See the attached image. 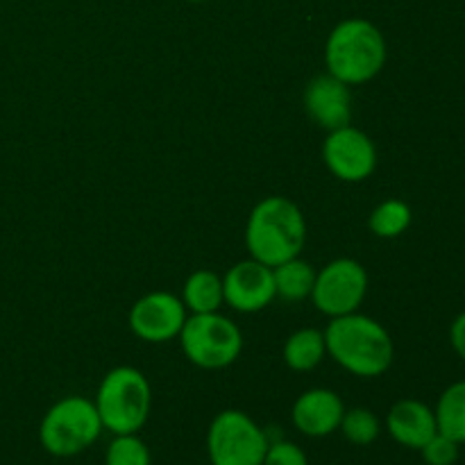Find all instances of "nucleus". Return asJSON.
<instances>
[{"label":"nucleus","mask_w":465,"mask_h":465,"mask_svg":"<svg viewBox=\"0 0 465 465\" xmlns=\"http://www.w3.org/2000/svg\"><path fill=\"white\" fill-rule=\"evenodd\" d=\"M268 445L266 431L239 409L218 413L207 431L212 465H262Z\"/></svg>","instance_id":"7"},{"label":"nucleus","mask_w":465,"mask_h":465,"mask_svg":"<svg viewBox=\"0 0 465 465\" xmlns=\"http://www.w3.org/2000/svg\"><path fill=\"white\" fill-rule=\"evenodd\" d=\"M103 434L98 409L82 395H68L45 411L39 425V443L57 459H71L89 450Z\"/></svg>","instance_id":"5"},{"label":"nucleus","mask_w":465,"mask_h":465,"mask_svg":"<svg viewBox=\"0 0 465 465\" xmlns=\"http://www.w3.org/2000/svg\"><path fill=\"white\" fill-rule=\"evenodd\" d=\"M304 109L316 125L325 130H339L350 125L352 118V95L345 82L334 75H318L304 89Z\"/></svg>","instance_id":"12"},{"label":"nucleus","mask_w":465,"mask_h":465,"mask_svg":"<svg viewBox=\"0 0 465 465\" xmlns=\"http://www.w3.org/2000/svg\"><path fill=\"white\" fill-rule=\"evenodd\" d=\"M182 302L193 313H212L225 302L223 298V280L212 271L191 272L182 289Z\"/></svg>","instance_id":"16"},{"label":"nucleus","mask_w":465,"mask_h":465,"mask_svg":"<svg viewBox=\"0 0 465 465\" xmlns=\"http://www.w3.org/2000/svg\"><path fill=\"white\" fill-rule=\"evenodd\" d=\"M272 277H275L277 298L286 300V302H300V300L312 295L316 271H313L312 263L295 257L272 268Z\"/></svg>","instance_id":"17"},{"label":"nucleus","mask_w":465,"mask_h":465,"mask_svg":"<svg viewBox=\"0 0 465 465\" xmlns=\"http://www.w3.org/2000/svg\"><path fill=\"white\" fill-rule=\"evenodd\" d=\"M322 159L331 175L341 182H363L375 173L377 148L366 132L345 125L327 134Z\"/></svg>","instance_id":"9"},{"label":"nucleus","mask_w":465,"mask_h":465,"mask_svg":"<svg viewBox=\"0 0 465 465\" xmlns=\"http://www.w3.org/2000/svg\"><path fill=\"white\" fill-rule=\"evenodd\" d=\"M325 64L327 73L348 86L366 84L386 64L384 35L366 18H345L327 36Z\"/></svg>","instance_id":"3"},{"label":"nucleus","mask_w":465,"mask_h":465,"mask_svg":"<svg viewBox=\"0 0 465 465\" xmlns=\"http://www.w3.org/2000/svg\"><path fill=\"white\" fill-rule=\"evenodd\" d=\"M341 431H343L345 439L352 445H372L377 439H380V418L371 411V409H345L343 420H341Z\"/></svg>","instance_id":"20"},{"label":"nucleus","mask_w":465,"mask_h":465,"mask_svg":"<svg viewBox=\"0 0 465 465\" xmlns=\"http://www.w3.org/2000/svg\"><path fill=\"white\" fill-rule=\"evenodd\" d=\"M450 343H452L454 352L465 361V312L459 313L450 327Z\"/></svg>","instance_id":"24"},{"label":"nucleus","mask_w":465,"mask_h":465,"mask_svg":"<svg viewBox=\"0 0 465 465\" xmlns=\"http://www.w3.org/2000/svg\"><path fill=\"white\" fill-rule=\"evenodd\" d=\"M322 334L327 354L352 375L371 380L384 375L393 363V341L386 327L375 318L357 312L336 316Z\"/></svg>","instance_id":"1"},{"label":"nucleus","mask_w":465,"mask_h":465,"mask_svg":"<svg viewBox=\"0 0 465 465\" xmlns=\"http://www.w3.org/2000/svg\"><path fill=\"white\" fill-rule=\"evenodd\" d=\"M411 218V207L404 200L391 198L372 209L371 218H368V227L380 239H398L409 230Z\"/></svg>","instance_id":"19"},{"label":"nucleus","mask_w":465,"mask_h":465,"mask_svg":"<svg viewBox=\"0 0 465 465\" xmlns=\"http://www.w3.org/2000/svg\"><path fill=\"white\" fill-rule=\"evenodd\" d=\"M386 431L402 448L420 450L431 436L439 434L434 409L420 400H400L386 416Z\"/></svg>","instance_id":"14"},{"label":"nucleus","mask_w":465,"mask_h":465,"mask_svg":"<svg viewBox=\"0 0 465 465\" xmlns=\"http://www.w3.org/2000/svg\"><path fill=\"white\" fill-rule=\"evenodd\" d=\"M262 465H309L307 454L291 440H275L268 445Z\"/></svg>","instance_id":"23"},{"label":"nucleus","mask_w":465,"mask_h":465,"mask_svg":"<svg viewBox=\"0 0 465 465\" xmlns=\"http://www.w3.org/2000/svg\"><path fill=\"white\" fill-rule=\"evenodd\" d=\"M436 427L443 436L465 445V380L443 391L434 409Z\"/></svg>","instance_id":"18"},{"label":"nucleus","mask_w":465,"mask_h":465,"mask_svg":"<svg viewBox=\"0 0 465 465\" xmlns=\"http://www.w3.org/2000/svg\"><path fill=\"white\" fill-rule=\"evenodd\" d=\"M223 298L234 312L257 313L277 298L272 268L248 259L232 266L223 277Z\"/></svg>","instance_id":"11"},{"label":"nucleus","mask_w":465,"mask_h":465,"mask_svg":"<svg viewBox=\"0 0 465 465\" xmlns=\"http://www.w3.org/2000/svg\"><path fill=\"white\" fill-rule=\"evenodd\" d=\"M307 243V223L295 203L282 195H268L254 204L245 227L250 259L275 268L300 257Z\"/></svg>","instance_id":"2"},{"label":"nucleus","mask_w":465,"mask_h":465,"mask_svg":"<svg viewBox=\"0 0 465 465\" xmlns=\"http://www.w3.org/2000/svg\"><path fill=\"white\" fill-rule=\"evenodd\" d=\"M186 3H204V0H186Z\"/></svg>","instance_id":"25"},{"label":"nucleus","mask_w":465,"mask_h":465,"mask_svg":"<svg viewBox=\"0 0 465 465\" xmlns=\"http://www.w3.org/2000/svg\"><path fill=\"white\" fill-rule=\"evenodd\" d=\"M184 321V302L168 291L143 295L130 309V330L145 343H166L177 339Z\"/></svg>","instance_id":"10"},{"label":"nucleus","mask_w":465,"mask_h":465,"mask_svg":"<svg viewBox=\"0 0 465 465\" xmlns=\"http://www.w3.org/2000/svg\"><path fill=\"white\" fill-rule=\"evenodd\" d=\"M459 448L461 445L457 440L448 439V436H443L439 431V434H434L422 445L420 452L427 465H454L459 461Z\"/></svg>","instance_id":"22"},{"label":"nucleus","mask_w":465,"mask_h":465,"mask_svg":"<svg viewBox=\"0 0 465 465\" xmlns=\"http://www.w3.org/2000/svg\"><path fill=\"white\" fill-rule=\"evenodd\" d=\"M343 413L345 404L334 391L312 389L295 400L291 409V420L300 434L309 439H325L339 430Z\"/></svg>","instance_id":"13"},{"label":"nucleus","mask_w":465,"mask_h":465,"mask_svg":"<svg viewBox=\"0 0 465 465\" xmlns=\"http://www.w3.org/2000/svg\"><path fill=\"white\" fill-rule=\"evenodd\" d=\"M103 430L118 434H136L148 422L153 407V389L141 371L118 366L104 375L94 400Z\"/></svg>","instance_id":"4"},{"label":"nucleus","mask_w":465,"mask_h":465,"mask_svg":"<svg viewBox=\"0 0 465 465\" xmlns=\"http://www.w3.org/2000/svg\"><path fill=\"white\" fill-rule=\"evenodd\" d=\"M153 457L136 434H118L104 452V465H150Z\"/></svg>","instance_id":"21"},{"label":"nucleus","mask_w":465,"mask_h":465,"mask_svg":"<svg viewBox=\"0 0 465 465\" xmlns=\"http://www.w3.org/2000/svg\"><path fill=\"white\" fill-rule=\"evenodd\" d=\"M327 354L325 334L313 327H304L289 336L284 345V363L295 372H309Z\"/></svg>","instance_id":"15"},{"label":"nucleus","mask_w":465,"mask_h":465,"mask_svg":"<svg viewBox=\"0 0 465 465\" xmlns=\"http://www.w3.org/2000/svg\"><path fill=\"white\" fill-rule=\"evenodd\" d=\"M368 291V272L354 259H334L321 272H316V282L309 298L316 309L325 316H348L359 309Z\"/></svg>","instance_id":"8"},{"label":"nucleus","mask_w":465,"mask_h":465,"mask_svg":"<svg viewBox=\"0 0 465 465\" xmlns=\"http://www.w3.org/2000/svg\"><path fill=\"white\" fill-rule=\"evenodd\" d=\"M177 339L186 359L204 371H221L232 366L243 350L241 330L218 312L186 316Z\"/></svg>","instance_id":"6"}]
</instances>
